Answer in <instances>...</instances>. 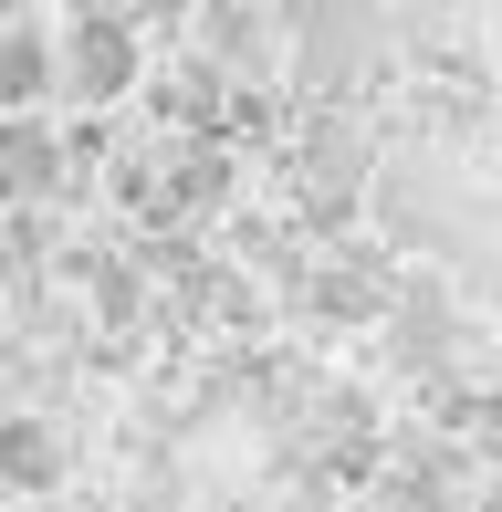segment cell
Returning a JSON list of instances; mask_svg holds the SVG:
<instances>
[{
	"instance_id": "6da1fadb",
	"label": "cell",
	"mask_w": 502,
	"mask_h": 512,
	"mask_svg": "<svg viewBox=\"0 0 502 512\" xmlns=\"http://www.w3.org/2000/svg\"><path fill=\"white\" fill-rule=\"evenodd\" d=\"M377 53H387V11H377V0H304V32H293L304 95H346Z\"/></svg>"
},
{
	"instance_id": "7a4b0ae2",
	"label": "cell",
	"mask_w": 502,
	"mask_h": 512,
	"mask_svg": "<svg viewBox=\"0 0 502 512\" xmlns=\"http://www.w3.org/2000/svg\"><path fill=\"white\" fill-rule=\"evenodd\" d=\"M136 74H147L136 21H126V11H74V42H63V95H74V105H116Z\"/></svg>"
},
{
	"instance_id": "3957f363",
	"label": "cell",
	"mask_w": 502,
	"mask_h": 512,
	"mask_svg": "<svg viewBox=\"0 0 502 512\" xmlns=\"http://www.w3.org/2000/svg\"><path fill=\"white\" fill-rule=\"evenodd\" d=\"M304 293H314V314H335V324H377L408 283H387V251H325Z\"/></svg>"
},
{
	"instance_id": "277c9868",
	"label": "cell",
	"mask_w": 502,
	"mask_h": 512,
	"mask_svg": "<svg viewBox=\"0 0 502 512\" xmlns=\"http://www.w3.org/2000/svg\"><path fill=\"white\" fill-rule=\"evenodd\" d=\"M157 209H168V220H220V209H231V147H220V136H199L189 157H168Z\"/></svg>"
},
{
	"instance_id": "5b68a950",
	"label": "cell",
	"mask_w": 502,
	"mask_h": 512,
	"mask_svg": "<svg viewBox=\"0 0 502 512\" xmlns=\"http://www.w3.org/2000/svg\"><path fill=\"white\" fill-rule=\"evenodd\" d=\"M63 84V53L42 21H11V42H0V95H11V115H42V95Z\"/></svg>"
},
{
	"instance_id": "8992f818",
	"label": "cell",
	"mask_w": 502,
	"mask_h": 512,
	"mask_svg": "<svg viewBox=\"0 0 502 512\" xmlns=\"http://www.w3.org/2000/svg\"><path fill=\"white\" fill-rule=\"evenodd\" d=\"M262 42H272L262 0H210V11H199V53L210 63H262Z\"/></svg>"
},
{
	"instance_id": "52a82bcc",
	"label": "cell",
	"mask_w": 502,
	"mask_h": 512,
	"mask_svg": "<svg viewBox=\"0 0 502 512\" xmlns=\"http://www.w3.org/2000/svg\"><path fill=\"white\" fill-rule=\"evenodd\" d=\"M0 471H11V492H53L63 481V439L42 429V418H11V429H0Z\"/></svg>"
},
{
	"instance_id": "ba28073f",
	"label": "cell",
	"mask_w": 502,
	"mask_h": 512,
	"mask_svg": "<svg viewBox=\"0 0 502 512\" xmlns=\"http://www.w3.org/2000/svg\"><path fill=\"white\" fill-rule=\"evenodd\" d=\"M11 189L21 199H63V147L42 115H11Z\"/></svg>"
},
{
	"instance_id": "9c48e42d",
	"label": "cell",
	"mask_w": 502,
	"mask_h": 512,
	"mask_svg": "<svg viewBox=\"0 0 502 512\" xmlns=\"http://www.w3.org/2000/svg\"><path fill=\"white\" fill-rule=\"evenodd\" d=\"M95 314H105V324L136 314V262H95Z\"/></svg>"
},
{
	"instance_id": "30bf717a",
	"label": "cell",
	"mask_w": 502,
	"mask_h": 512,
	"mask_svg": "<svg viewBox=\"0 0 502 512\" xmlns=\"http://www.w3.org/2000/svg\"><path fill=\"white\" fill-rule=\"evenodd\" d=\"M126 21H136V32H157V21H189V0H136Z\"/></svg>"
},
{
	"instance_id": "8fae6325",
	"label": "cell",
	"mask_w": 502,
	"mask_h": 512,
	"mask_svg": "<svg viewBox=\"0 0 502 512\" xmlns=\"http://www.w3.org/2000/svg\"><path fill=\"white\" fill-rule=\"evenodd\" d=\"M84 11H136V0H84Z\"/></svg>"
},
{
	"instance_id": "7c38bea8",
	"label": "cell",
	"mask_w": 502,
	"mask_h": 512,
	"mask_svg": "<svg viewBox=\"0 0 502 512\" xmlns=\"http://www.w3.org/2000/svg\"><path fill=\"white\" fill-rule=\"evenodd\" d=\"M482 512H502V481H492V492H482Z\"/></svg>"
}]
</instances>
